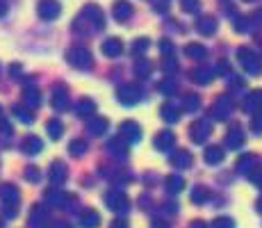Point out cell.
Wrapping results in <instances>:
<instances>
[{
	"label": "cell",
	"instance_id": "6da1fadb",
	"mask_svg": "<svg viewBox=\"0 0 262 228\" xmlns=\"http://www.w3.org/2000/svg\"><path fill=\"white\" fill-rule=\"evenodd\" d=\"M39 16L53 21L59 16V3L57 0H39Z\"/></svg>",
	"mask_w": 262,
	"mask_h": 228
},
{
	"label": "cell",
	"instance_id": "7a4b0ae2",
	"mask_svg": "<svg viewBox=\"0 0 262 228\" xmlns=\"http://www.w3.org/2000/svg\"><path fill=\"white\" fill-rule=\"evenodd\" d=\"M0 196H3V203L5 208H9V215H14V208H16L18 203V192H16V187L14 185H5L3 187V192H0Z\"/></svg>",
	"mask_w": 262,
	"mask_h": 228
},
{
	"label": "cell",
	"instance_id": "3957f363",
	"mask_svg": "<svg viewBox=\"0 0 262 228\" xmlns=\"http://www.w3.org/2000/svg\"><path fill=\"white\" fill-rule=\"evenodd\" d=\"M39 151H41V141H39L37 137H28V139L23 141V153L34 155V153H39Z\"/></svg>",
	"mask_w": 262,
	"mask_h": 228
},
{
	"label": "cell",
	"instance_id": "277c9868",
	"mask_svg": "<svg viewBox=\"0 0 262 228\" xmlns=\"http://www.w3.org/2000/svg\"><path fill=\"white\" fill-rule=\"evenodd\" d=\"M69 57H71V62L75 64V67H87V64H89V55L84 53L82 48L71 50V55H69Z\"/></svg>",
	"mask_w": 262,
	"mask_h": 228
},
{
	"label": "cell",
	"instance_id": "5b68a950",
	"mask_svg": "<svg viewBox=\"0 0 262 228\" xmlns=\"http://www.w3.org/2000/svg\"><path fill=\"white\" fill-rule=\"evenodd\" d=\"M114 16H117V18H128L130 16V5L117 3V5H114Z\"/></svg>",
	"mask_w": 262,
	"mask_h": 228
},
{
	"label": "cell",
	"instance_id": "8992f818",
	"mask_svg": "<svg viewBox=\"0 0 262 228\" xmlns=\"http://www.w3.org/2000/svg\"><path fill=\"white\" fill-rule=\"evenodd\" d=\"M23 98H25V103L34 108V105H39V91H37V89H25Z\"/></svg>",
	"mask_w": 262,
	"mask_h": 228
},
{
	"label": "cell",
	"instance_id": "52a82bcc",
	"mask_svg": "<svg viewBox=\"0 0 262 228\" xmlns=\"http://www.w3.org/2000/svg\"><path fill=\"white\" fill-rule=\"evenodd\" d=\"M48 133H50L53 139H57V137L62 135V123H57V121H50V123H48Z\"/></svg>",
	"mask_w": 262,
	"mask_h": 228
},
{
	"label": "cell",
	"instance_id": "ba28073f",
	"mask_svg": "<svg viewBox=\"0 0 262 228\" xmlns=\"http://www.w3.org/2000/svg\"><path fill=\"white\" fill-rule=\"evenodd\" d=\"M50 178H53V182H59L64 178V167L62 164H53V174H50Z\"/></svg>",
	"mask_w": 262,
	"mask_h": 228
},
{
	"label": "cell",
	"instance_id": "9c48e42d",
	"mask_svg": "<svg viewBox=\"0 0 262 228\" xmlns=\"http://www.w3.org/2000/svg\"><path fill=\"white\" fill-rule=\"evenodd\" d=\"M14 112H16V116H18L21 121H25V123H30V121H32V116H30L28 110H23V108H14Z\"/></svg>",
	"mask_w": 262,
	"mask_h": 228
},
{
	"label": "cell",
	"instance_id": "30bf717a",
	"mask_svg": "<svg viewBox=\"0 0 262 228\" xmlns=\"http://www.w3.org/2000/svg\"><path fill=\"white\" fill-rule=\"evenodd\" d=\"M28 178L30 180H37L39 178V174H37V169H34V167H30V169H28Z\"/></svg>",
	"mask_w": 262,
	"mask_h": 228
},
{
	"label": "cell",
	"instance_id": "8fae6325",
	"mask_svg": "<svg viewBox=\"0 0 262 228\" xmlns=\"http://www.w3.org/2000/svg\"><path fill=\"white\" fill-rule=\"evenodd\" d=\"M5 12H7V3H5V0H0V16H3Z\"/></svg>",
	"mask_w": 262,
	"mask_h": 228
},
{
	"label": "cell",
	"instance_id": "7c38bea8",
	"mask_svg": "<svg viewBox=\"0 0 262 228\" xmlns=\"http://www.w3.org/2000/svg\"><path fill=\"white\" fill-rule=\"evenodd\" d=\"M0 116H3V110H0Z\"/></svg>",
	"mask_w": 262,
	"mask_h": 228
},
{
	"label": "cell",
	"instance_id": "4fadbf2b",
	"mask_svg": "<svg viewBox=\"0 0 262 228\" xmlns=\"http://www.w3.org/2000/svg\"><path fill=\"white\" fill-rule=\"evenodd\" d=\"M0 228H3V226H0Z\"/></svg>",
	"mask_w": 262,
	"mask_h": 228
}]
</instances>
